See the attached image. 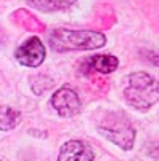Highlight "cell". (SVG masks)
Returning a JSON list of instances; mask_svg holds the SVG:
<instances>
[{"mask_svg": "<svg viewBox=\"0 0 159 161\" xmlns=\"http://www.w3.org/2000/svg\"><path fill=\"white\" fill-rule=\"evenodd\" d=\"M45 54H46L45 47L37 37L26 40L16 50V59L19 61V64L26 67H38L45 61Z\"/></svg>", "mask_w": 159, "mask_h": 161, "instance_id": "cell-5", "label": "cell"}, {"mask_svg": "<svg viewBox=\"0 0 159 161\" xmlns=\"http://www.w3.org/2000/svg\"><path fill=\"white\" fill-rule=\"evenodd\" d=\"M124 99L137 110H148L159 101V83L146 72L129 75Z\"/></svg>", "mask_w": 159, "mask_h": 161, "instance_id": "cell-2", "label": "cell"}, {"mask_svg": "<svg viewBox=\"0 0 159 161\" xmlns=\"http://www.w3.org/2000/svg\"><path fill=\"white\" fill-rule=\"evenodd\" d=\"M53 108L64 118H70L81 110V101L72 88H61L51 96Z\"/></svg>", "mask_w": 159, "mask_h": 161, "instance_id": "cell-4", "label": "cell"}, {"mask_svg": "<svg viewBox=\"0 0 159 161\" xmlns=\"http://www.w3.org/2000/svg\"><path fill=\"white\" fill-rule=\"evenodd\" d=\"M27 2L41 11H59L72 7L77 0H27Z\"/></svg>", "mask_w": 159, "mask_h": 161, "instance_id": "cell-8", "label": "cell"}, {"mask_svg": "<svg viewBox=\"0 0 159 161\" xmlns=\"http://www.w3.org/2000/svg\"><path fill=\"white\" fill-rule=\"evenodd\" d=\"M57 161H94V153L86 144L70 141L62 145Z\"/></svg>", "mask_w": 159, "mask_h": 161, "instance_id": "cell-6", "label": "cell"}, {"mask_svg": "<svg viewBox=\"0 0 159 161\" xmlns=\"http://www.w3.org/2000/svg\"><path fill=\"white\" fill-rule=\"evenodd\" d=\"M87 64H89V69H94L99 74H111L118 69L119 61L111 54H97L94 58H91Z\"/></svg>", "mask_w": 159, "mask_h": 161, "instance_id": "cell-7", "label": "cell"}, {"mask_svg": "<svg viewBox=\"0 0 159 161\" xmlns=\"http://www.w3.org/2000/svg\"><path fill=\"white\" fill-rule=\"evenodd\" d=\"M21 121V113L11 107H0V129L10 131Z\"/></svg>", "mask_w": 159, "mask_h": 161, "instance_id": "cell-9", "label": "cell"}, {"mask_svg": "<svg viewBox=\"0 0 159 161\" xmlns=\"http://www.w3.org/2000/svg\"><path fill=\"white\" fill-rule=\"evenodd\" d=\"M151 153H153V155H154V156H156V158L159 159V144H157V145H156V147H154V148L151 150Z\"/></svg>", "mask_w": 159, "mask_h": 161, "instance_id": "cell-10", "label": "cell"}, {"mask_svg": "<svg viewBox=\"0 0 159 161\" xmlns=\"http://www.w3.org/2000/svg\"><path fill=\"white\" fill-rule=\"evenodd\" d=\"M99 131L108 141L116 144L123 150H130L135 141V129L126 115L119 112H108L99 121Z\"/></svg>", "mask_w": 159, "mask_h": 161, "instance_id": "cell-3", "label": "cell"}, {"mask_svg": "<svg viewBox=\"0 0 159 161\" xmlns=\"http://www.w3.org/2000/svg\"><path fill=\"white\" fill-rule=\"evenodd\" d=\"M107 37L96 31H70L56 29L50 34V45L54 51L96 50L103 47Z\"/></svg>", "mask_w": 159, "mask_h": 161, "instance_id": "cell-1", "label": "cell"}]
</instances>
